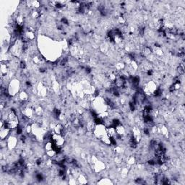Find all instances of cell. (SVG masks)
Segmentation results:
<instances>
[{
	"mask_svg": "<svg viewBox=\"0 0 185 185\" xmlns=\"http://www.w3.org/2000/svg\"><path fill=\"white\" fill-rule=\"evenodd\" d=\"M53 143L57 147L59 148H62V146L65 144V139L63 136H61V134H55L53 133L52 134V140H51Z\"/></svg>",
	"mask_w": 185,
	"mask_h": 185,
	"instance_id": "1",
	"label": "cell"
},
{
	"mask_svg": "<svg viewBox=\"0 0 185 185\" xmlns=\"http://www.w3.org/2000/svg\"><path fill=\"white\" fill-rule=\"evenodd\" d=\"M10 129L7 128V127H1V133H0V137H1V140H5L6 138H7L9 134H10L11 132Z\"/></svg>",
	"mask_w": 185,
	"mask_h": 185,
	"instance_id": "2",
	"label": "cell"
}]
</instances>
